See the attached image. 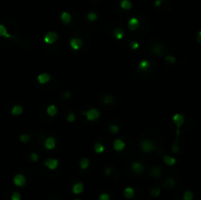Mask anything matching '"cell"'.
<instances>
[{"mask_svg": "<svg viewBox=\"0 0 201 200\" xmlns=\"http://www.w3.org/2000/svg\"><path fill=\"white\" fill-rule=\"evenodd\" d=\"M84 115L85 116V119L87 121H95L100 117V112L96 108H91V109L84 112Z\"/></svg>", "mask_w": 201, "mask_h": 200, "instance_id": "1", "label": "cell"}, {"mask_svg": "<svg viewBox=\"0 0 201 200\" xmlns=\"http://www.w3.org/2000/svg\"><path fill=\"white\" fill-rule=\"evenodd\" d=\"M140 149L142 150L143 152H146V153L152 152V151L155 149V144L152 140H149V139L142 140L140 143Z\"/></svg>", "mask_w": 201, "mask_h": 200, "instance_id": "2", "label": "cell"}, {"mask_svg": "<svg viewBox=\"0 0 201 200\" xmlns=\"http://www.w3.org/2000/svg\"><path fill=\"white\" fill-rule=\"evenodd\" d=\"M59 38V36L57 32L55 31H48L46 34L44 36V42L46 43V44H53V43H55L56 41L58 40Z\"/></svg>", "mask_w": 201, "mask_h": 200, "instance_id": "3", "label": "cell"}, {"mask_svg": "<svg viewBox=\"0 0 201 200\" xmlns=\"http://www.w3.org/2000/svg\"><path fill=\"white\" fill-rule=\"evenodd\" d=\"M70 47L75 51L80 50L82 47V40L77 37H73L70 40Z\"/></svg>", "mask_w": 201, "mask_h": 200, "instance_id": "4", "label": "cell"}, {"mask_svg": "<svg viewBox=\"0 0 201 200\" xmlns=\"http://www.w3.org/2000/svg\"><path fill=\"white\" fill-rule=\"evenodd\" d=\"M26 177L22 174H18L16 175L14 177V179H13V183H14V185L16 186H19V187H22L26 185Z\"/></svg>", "mask_w": 201, "mask_h": 200, "instance_id": "5", "label": "cell"}, {"mask_svg": "<svg viewBox=\"0 0 201 200\" xmlns=\"http://www.w3.org/2000/svg\"><path fill=\"white\" fill-rule=\"evenodd\" d=\"M139 25H140V22H139L138 18L136 17H132L128 22V28L131 31H136Z\"/></svg>", "mask_w": 201, "mask_h": 200, "instance_id": "6", "label": "cell"}, {"mask_svg": "<svg viewBox=\"0 0 201 200\" xmlns=\"http://www.w3.org/2000/svg\"><path fill=\"white\" fill-rule=\"evenodd\" d=\"M44 165L47 167L49 170H56L58 168V165H59V161L57 159H53V158H49L47 160H45Z\"/></svg>", "mask_w": 201, "mask_h": 200, "instance_id": "7", "label": "cell"}, {"mask_svg": "<svg viewBox=\"0 0 201 200\" xmlns=\"http://www.w3.org/2000/svg\"><path fill=\"white\" fill-rule=\"evenodd\" d=\"M44 146L47 150L54 149L56 146V140L53 136H48L44 141Z\"/></svg>", "mask_w": 201, "mask_h": 200, "instance_id": "8", "label": "cell"}, {"mask_svg": "<svg viewBox=\"0 0 201 200\" xmlns=\"http://www.w3.org/2000/svg\"><path fill=\"white\" fill-rule=\"evenodd\" d=\"M51 79V77H50L49 74H47V73H41V74H39L37 76V82H38L40 85H45V83H47Z\"/></svg>", "mask_w": 201, "mask_h": 200, "instance_id": "9", "label": "cell"}, {"mask_svg": "<svg viewBox=\"0 0 201 200\" xmlns=\"http://www.w3.org/2000/svg\"><path fill=\"white\" fill-rule=\"evenodd\" d=\"M126 146V143L124 142V140L122 139H115L114 142H113V147L114 149L118 151V152H120V151L124 150V148Z\"/></svg>", "mask_w": 201, "mask_h": 200, "instance_id": "10", "label": "cell"}, {"mask_svg": "<svg viewBox=\"0 0 201 200\" xmlns=\"http://www.w3.org/2000/svg\"><path fill=\"white\" fill-rule=\"evenodd\" d=\"M173 121L176 124L177 128H181L184 123V117L181 114H175L173 116Z\"/></svg>", "mask_w": 201, "mask_h": 200, "instance_id": "11", "label": "cell"}, {"mask_svg": "<svg viewBox=\"0 0 201 200\" xmlns=\"http://www.w3.org/2000/svg\"><path fill=\"white\" fill-rule=\"evenodd\" d=\"M60 19H61V22H62L64 25H69L70 22H71V20H72V16H71V14H70L69 12L64 11V12L61 13Z\"/></svg>", "mask_w": 201, "mask_h": 200, "instance_id": "12", "label": "cell"}, {"mask_svg": "<svg viewBox=\"0 0 201 200\" xmlns=\"http://www.w3.org/2000/svg\"><path fill=\"white\" fill-rule=\"evenodd\" d=\"M150 66H151V63L148 60H141L138 63V69L141 72H147L150 69Z\"/></svg>", "mask_w": 201, "mask_h": 200, "instance_id": "13", "label": "cell"}, {"mask_svg": "<svg viewBox=\"0 0 201 200\" xmlns=\"http://www.w3.org/2000/svg\"><path fill=\"white\" fill-rule=\"evenodd\" d=\"M84 190V185L82 183H77L73 185V188H72V191H73L74 194H80L82 191Z\"/></svg>", "mask_w": 201, "mask_h": 200, "instance_id": "14", "label": "cell"}, {"mask_svg": "<svg viewBox=\"0 0 201 200\" xmlns=\"http://www.w3.org/2000/svg\"><path fill=\"white\" fill-rule=\"evenodd\" d=\"M124 196L126 199L130 200L133 199V196H135V190L132 187V186H128L124 190Z\"/></svg>", "mask_w": 201, "mask_h": 200, "instance_id": "15", "label": "cell"}, {"mask_svg": "<svg viewBox=\"0 0 201 200\" xmlns=\"http://www.w3.org/2000/svg\"><path fill=\"white\" fill-rule=\"evenodd\" d=\"M132 168L135 174H141V173L144 171V166L142 163H140V162H135V163L133 164Z\"/></svg>", "mask_w": 201, "mask_h": 200, "instance_id": "16", "label": "cell"}, {"mask_svg": "<svg viewBox=\"0 0 201 200\" xmlns=\"http://www.w3.org/2000/svg\"><path fill=\"white\" fill-rule=\"evenodd\" d=\"M46 113L48 114V116H50V117H54V116L57 115V113H58V108L56 107V105L54 104H50L49 106L46 108Z\"/></svg>", "mask_w": 201, "mask_h": 200, "instance_id": "17", "label": "cell"}, {"mask_svg": "<svg viewBox=\"0 0 201 200\" xmlns=\"http://www.w3.org/2000/svg\"><path fill=\"white\" fill-rule=\"evenodd\" d=\"M163 160H164V163L167 165V166H174V165L177 163L176 158L172 157V156H169V155L163 156Z\"/></svg>", "mask_w": 201, "mask_h": 200, "instance_id": "18", "label": "cell"}, {"mask_svg": "<svg viewBox=\"0 0 201 200\" xmlns=\"http://www.w3.org/2000/svg\"><path fill=\"white\" fill-rule=\"evenodd\" d=\"M120 6L123 10H130L132 9L133 3L131 2V0H122L120 3Z\"/></svg>", "mask_w": 201, "mask_h": 200, "instance_id": "19", "label": "cell"}, {"mask_svg": "<svg viewBox=\"0 0 201 200\" xmlns=\"http://www.w3.org/2000/svg\"><path fill=\"white\" fill-rule=\"evenodd\" d=\"M89 164H90V161H89V159H87V158L80 159L79 162L80 169H82V170H87L88 168V166H89Z\"/></svg>", "mask_w": 201, "mask_h": 200, "instance_id": "20", "label": "cell"}, {"mask_svg": "<svg viewBox=\"0 0 201 200\" xmlns=\"http://www.w3.org/2000/svg\"><path fill=\"white\" fill-rule=\"evenodd\" d=\"M0 36H4V37H6V38H12V36H10V34H8L6 27L4 25H2V24H0Z\"/></svg>", "mask_w": 201, "mask_h": 200, "instance_id": "21", "label": "cell"}, {"mask_svg": "<svg viewBox=\"0 0 201 200\" xmlns=\"http://www.w3.org/2000/svg\"><path fill=\"white\" fill-rule=\"evenodd\" d=\"M125 36V32L122 29H116L114 31V36L117 40H122Z\"/></svg>", "mask_w": 201, "mask_h": 200, "instance_id": "22", "label": "cell"}, {"mask_svg": "<svg viewBox=\"0 0 201 200\" xmlns=\"http://www.w3.org/2000/svg\"><path fill=\"white\" fill-rule=\"evenodd\" d=\"M93 149H94V152L95 153L100 154V153H102L103 151H104L105 147H104V145L101 142H96L95 144H94V146H93Z\"/></svg>", "mask_w": 201, "mask_h": 200, "instance_id": "23", "label": "cell"}, {"mask_svg": "<svg viewBox=\"0 0 201 200\" xmlns=\"http://www.w3.org/2000/svg\"><path fill=\"white\" fill-rule=\"evenodd\" d=\"M11 112L14 116H20L23 113V107L21 106V105H15V106L12 108Z\"/></svg>", "mask_w": 201, "mask_h": 200, "instance_id": "24", "label": "cell"}, {"mask_svg": "<svg viewBox=\"0 0 201 200\" xmlns=\"http://www.w3.org/2000/svg\"><path fill=\"white\" fill-rule=\"evenodd\" d=\"M193 198H194V195L192 191H190V190L184 191V193L183 195V200H193Z\"/></svg>", "mask_w": 201, "mask_h": 200, "instance_id": "25", "label": "cell"}, {"mask_svg": "<svg viewBox=\"0 0 201 200\" xmlns=\"http://www.w3.org/2000/svg\"><path fill=\"white\" fill-rule=\"evenodd\" d=\"M161 173H162V169L159 168V167H153V168L151 169L150 174L153 176V177H159L161 175Z\"/></svg>", "mask_w": 201, "mask_h": 200, "instance_id": "26", "label": "cell"}, {"mask_svg": "<svg viewBox=\"0 0 201 200\" xmlns=\"http://www.w3.org/2000/svg\"><path fill=\"white\" fill-rule=\"evenodd\" d=\"M175 185H176V183H175V180L174 179H168L164 183V186L167 188H173L174 186H175Z\"/></svg>", "mask_w": 201, "mask_h": 200, "instance_id": "27", "label": "cell"}, {"mask_svg": "<svg viewBox=\"0 0 201 200\" xmlns=\"http://www.w3.org/2000/svg\"><path fill=\"white\" fill-rule=\"evenodd\" d=\"M102 102L104 104L109 105V104H111V103H113V102H114V97L112 95H105L103 97Z\"/></svg>", "mask_w": 201, "mask_h": 200, "instance_id": "28", "label": "cell"}, {"mask_svg": "<svg viewBox=\"0 0 201 200\" xmlns=\"http://www.w3.org/2000/svg\"><path fill=\"white\" fill-rule=\"evenodd\" d=\"M98 19V16L95 12H89L87 14V20L89 22H95Z\"/></svg>", "mask_w": 201, "mask_h": 200, "instance_id": "29", "label": "cell"}, {"mask_svg": "<svg viewBox=\"0 0 201 200\" xmlns=\"http://www.w3.org/2000/svg\"><path fill=\"white\" fill-rule=\"evenodd\" d=\"M160 193H161L160 187H154V188H152L151 191H150V194H151V196H153V197H158L160 195Z\"/></svg>", "mask_w": 201, "mask_h": 200, "instance_id": "30", "label": "cell"}, {"mask_svg": "<svg viewBox=\"0 0 201 200\" xmlns=\"http://www.w3.org/2000/svg\"><path fill=\"white\" fill-rule=\"evenodd\" d=\"M109 131L112 132V134H118L120 131L119 127H118L117 125H114V124H112V125H110L109 127Z\"/></svg>", "mask_w": 201, "mask_h": 200, "instance_id": "31", "label": "cell"}, {"mask_svg": "<svg viewBox=\"0 0 201 200\" xmlns=\"http://www.w3.org/2000/svg\"><path fill=\"white\" fill-rule=\"evenodd\" d=\"M165 61L167 62V63H169V64H175L176 63V58L174 57V56H172V55H167L165 57Z\"/></svg>", "mask_w": 201, "mask_h": 200, "instance_id": "32", "label": "cell"}, {"mask_svg": "<svg viewBox=\"0 0 201 200\" xmlns=\"http://www.w3.org/2000/svg\"><path fill=\"white\" fill-rule=\"evenodd\" d=\"M29 139H31V136H29V134H21L20 136V140L24 143H27L29 141Z\"/></svg>", "mask_w": 201, "mask_h": 200, "instance_id": "33", "label": "cell"}, {"mask_svg": "<svg viewBox=\"0 0 201 200\" xmlns=\"http://www.w3.org/2000/svg\"><path fill=\"white\" fill-rule=\"evenodd\" d=\"M76 120V115L74 114V113H69L68 115H67V121L69 122V123H73Z\"/></svg>", "mask_w": 201, "mask_h": 200, "instance_id": "34", "label": "cell"}, {"mask_svg": "<svg viewBox=\"0 0 201 200\" xmlns=\"http://www.w3.org/2000/svg\"><path fill=\"white\" fill-rule=\"evenodd\" d=\"M22 196H21V193L18 192V191H15L13 192L12 196H11V200H21Z\"/></svg>", "mask_w": 201, "mask_h": 200, "instance_id": "35", "label": "cell"}, {"mask_svg": "<svg viewBox=\"0 0 201 200\" xmlns=\"http://www.w3.org/2000/svg\"><path fill=\"white\" fill-rule=\"evenodd\" d=\"M98 200H110V195L106 192L101 193L98 197Z\"/></svg>", "mask_w": 201, "mask_h": 200, "instance_id": "36", "label": "cell"}, {"mask_svg": "<svg viewBox=\"0 0 201 200\" xmlns=\"http://www.w3.org/2000/svg\"><path fill=\"white\" fill-rule=\"evenodd\" d=\"M130 47L132 48L133 50H135V49H137V48L139 47V43L137 41H131L130 42Z\"/></svg>", "mask_w": 201, "mask_h": 200, "instance_id": "37", "label": "cell"}, {"mask_svg": "<svg viewBox=\"0 0 201 200\" xmlns=\"http://www.w3.org/2000/svg\"><path fill=\"white\" fill-rule=\"evenodd\" d=\"M31 160L33 161V162H36V161H38V154L36 153V152H34V153H31Z\"/></svg>", "mask_w": 201, "mask_h": 200, "instance_id": "38", "label": "cell"}, {"mask_svg": "<svg viewBox=\"0 0 201 200\" xmlns=\"http://www.w3.org/2000/svg\"><path fill=\"white\" fill-rule=\"evenodd\" d=\"M163 3V0H155L154 1V5L155 7H160Z\"/></svg>", "mask_w": 201, "mask_h": 200, "instance_id": "39", "label": "cell"}, {"mask_svg": "<svg viewBox=\"0 0 201 200\" xmlns=\"http://www.w3.org/2000/svg\"><path fill=\"white\" fill-rule=\"evenodd\" d=\"M111 171H112V168L111 167H108V168L105 169V175L106 176H109L110 174H111Z\"/></svg>", "mask_w": 201, "mask_h": 200, "instance_id": "40", "label": "cell"}, {"mask_svg": "<svg viewBox=\"0 0 201 200\" xmlns=\"http://www.w3.org/2000/svg\"><path fill=\"white\" fill-rule=\"evenodd\" d=\"M70 97H71V93H70V92H68V91H67V92H65V93H64V98H66V99H69Z\"/></svg>", "mask_w": 201, "mask_h": 200, "instance_id": "41", "label": "cell"}, {"mask_svg": "<svg viewBox=\"0 0 201 200\" xmlns=\"http://www.w3.org/2000/svg\"><path fill=\"white\" fill-rule=\"evenodd\" d=\"M197 40H198V42L201 43V31L198 32V34H197Z\"/></svg>", "mask_w": 201, "mask_h": 200, "instance_id": "42", "label": "cell"}, {"mask_svg": "<svg viewBox=\"0 0 201 200\" xmlns=\"http://www.w3.org/2000/svg\"><path fill=\"white\" fill-rule=\"evenodd\" d=\"M75 200H80V198H77V199H75Z\"/></svg>", "mask_w": 201, "mask_h": 200, "instance_id": "43", "label": "cell"}, {"mask_svg": "<svg viewBox=\"0 0 201 200\" xmlns=\"http://www.w3.org/2000/svg\"><path fill=\"white\" fill-rule=\"evenodd\" d=\"M57 200H59V199H57Z\"/></svg>", "mask_w": 201, "mask_h": 200, "instance_id": "44", "label": "cell"}]
</instances>
